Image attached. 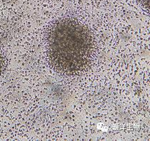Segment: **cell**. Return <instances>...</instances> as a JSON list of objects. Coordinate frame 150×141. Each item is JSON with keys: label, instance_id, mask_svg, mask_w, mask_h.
<instances>
[{"label": "cell", "instance_id": "obj_2", "mask_svg": "<svg viewBox=\"0 0 150 141\" xmlns=\"http://www.w3.org/2000/svg\"><path fill=\"white\" fill-rule=\"evenodd\" d=\"M4 67V60L2 55H1V52H0V74L2 72Z\"/></svg>", "mask_w": 150, "mask_h": 141}, {"label": "cell", "instance_id": "obj_1", "mask_svg": "<svg viewBox=\"0 0 150 141\" xmlns=\"http://www.w3.org/2000/svg\"><path fill=\"white\" fill-rule=\"evenodd\" d=\"M48 52L51 63L67 74L81 72L90 62L93 41L89 32L72 20H62L48 35Z\"/></svg>", "mask_w": 150, "mask_h": 141}]
</instances>
